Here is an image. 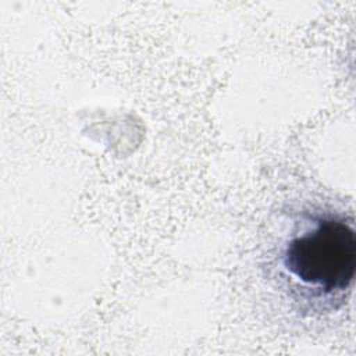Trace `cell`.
Instances as JSON below:
<instances>
[{"instance_id": "1", "label": "cell", "mask_w": 356, "mask_h": 356, "mask_svg": "<svg viewBox=\"0 0 356 356\" xmlns=\"http://www.w3.org/2000/svg\"><path fill=\"white\" fill-rule=\"evenodd\" d=\"M280 266L309 299L334 303L345 299L356 271V234L345 217L317 214L285 241Z\"/></svg>"}]
</instances>
